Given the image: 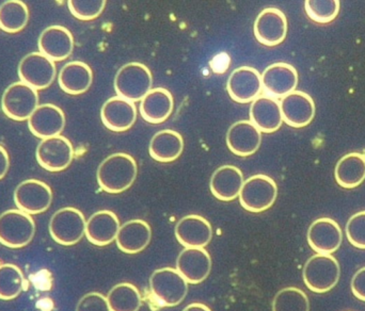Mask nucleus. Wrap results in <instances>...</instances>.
Here are the masks:
<instances>
[{"label":"nucleus","instance_id":"nucleus-1","mask_svg":"<svg viewBox=\"0 0 365 311\" xmlns=\"http://www.w3.org/2000/svg\"><path fill=\"white\" fill-rule=\"evenodd\" d=\"M137 174L138 167L134 157L117 153L107 157L101 163L96 178L103 191L110 194H119L132 186Z\"/></svg>","mask_w":365,"mask_h":311},{"label":"nucleus","instance_id":"nucleus-2","mask_svg":"<svg viewBox=\"0 0 365 311\" xmlns=\"http://www.w3.org/2000/svg\"><path fill=\"white\" fill-rule=\"evenodd\" d=\"M153 76L147 65L140 62H130L118 70L115 77L117 96L130 102H141L152 90Z\"/></svg>","mask_w":365,"mask_h":311},{"label":"nucleus","instance_id":"nucleus-3","mask_svg":"<svg viewBox=\"0 0 365 311\" xmlns=\"http://www.w3.org/2000/svg\"><path fill=\"white\" fill-rule=\"evenodd\" d=\"M341 268L332 255L317 254L311 257L302 271L304 284L315 293H326L340 280Z\"/></svg>","mask_w":365,"mask_h":311},{"label":"nucleus","instance_id":"nucleus-4","mask_svg":"<svg viewBox=\"0 0 365 311\" xmlns=\"http://www.w3.org/2000/svg\"><path fill=\"white\" fill-rule=\"evenodd\" d=\"M36 233V223L30 214L10 209L0 214V244L10 248L28 246Z\"/></svg>","mask_w":365,"mask_h":311},{"label":"nucleus","instance_id":"nucleus-5","mask_svg":"<svg viewBox=\"0 0 365 311\" xmlns=\"http://www.w3.org/2000/svg\"><path fill=\"white\" fill-rule=\"evenodd\" d=\"M150 289L160 305L175 307L180 305L186 297L188 283L177 269L163 268L152 274Z\"/></svg>","mask_w":365,"mask_h":311},{"label":"nucleus","instance_id":"nucleus-6","mask_svg":"<svg viewBox=\"0 0 365 311\" xmlns=\"http://www.w3.org/2000/svg\"><path fill=\"white\" fill-rule=\"evenodd\" d=\"M278 196L276 181L264 174L251 176L242 184L240 193V205L253 214L269 209Z\"/></svg>","mask_w":365,"mask_h":311},{"label":"nucleus","instance_id":"nucleus-7","mask_svg":"<svg viewBox=\"0 0 365 311\" xmlns=\"http://www.w3.org/2000/svg\"><path fill=\"white\" fill-rule=\"evenodd\" d=\"M86 224L87 221L81 210L73 207L61 208L49 221V233L61 246H74L86 235Z\"/></svg>","mask_w":365,"mask_h":311},{"label":"nucleus","instance_id":"nucleus-8","mask_svg":"<svg viewBox=\"0 0 365 311\" xmlns=\"http://www.w3.org/2000/svg\"><path fill=\"white\" fill-rule=\"evenodd\" d=\"M38 107V93L36 89L19 81L6 88L2 94L1 109L9 119L26 121Z\"/></svg>","mask_w":365,"mask_h":311},{"label":"nucleus","instance_id":"nucleus-9","mask_svg":"<svg viewBox=\"0 0 365 311\" xmlns=\"http://www.w3.org/2000/svg\"><path fill=\"white\" fill-rule=\"evenodd\" d=\"M57 74L55 62L41 53H28L19 64V76L21 83L36 91L47 89Z\"/></svg>","mask_w":365,"mask_h":311},{"label":"nucleus","instance_id":"nucleus-10","mask_svg":"<svg viewBox=\"0 0 365 311\" xmlns=\"http://www.w3.org/2000/svg\"><path fill=\"white\" fill-rule=\"evenodd\" d=\"M53 201L51 186L38 179L21 182L14 191V203L17 209L25 214H38L48 210Z\"/></svg>","mask_w":365,"mask_h":311},{"label":"nucleus","instance_id":"nucleus-11","mask_svg":"<svg viewBox=\"0 0 365 311\" xmlns=\"http://www.w3.org/2000/svg\"><path fill=\"white\" fill-rule=\"evenodd\" d=\"M38 164L49 172H61L70 167L74 159V147L66 137L45 139L36 147Z\"/></svg>","mask_w":365,"mask_h":311},{"label":"nucleus","instance_id":"nucleus-12","mask_svg":"<svg viewBox=\"0 0 365 311\" xmlns=\"http://www.w3.org/2000/svg\"><path fill=\"white\" fill-rule=\"evenodd\" d=\"M227 90L230 97L240 104H248L261 95V74L251 66L236 68L227 79Z\"/></svg>","mask_w":365,"mask_h":311},{"label":"nucleus","instance_id":"nucleus-13","mask_svg":"<svg viewBox=\"0 0 365 311\" xmlns=\"http://www.w3.org/2000/svg\"><path fill=\"white\" fill-rule=\"evenodd\" d=\"M262 88L266 95L274 98H283L296 91L298 73L289 63H274L265 68L261 74Z\"/></svg>","mask_w":365,"mask_h":311},{"label":"nucleus","instance_id":"nucleus-14","mask_svg":"<svg viewBox=\"0 0 365 311\" xmlns=\"http://www.w3.org/2000/svg\"><path fill=\"white\" fill-rule=\"evenodd\" d=\"M255 36L265 46H277L287 38V19L284 13L277 8H266L255 21Z\"/></svg>","mask_w":365,"mask_h":311},{"label":"nucleus","instance_id":"nucleus-15","mask_svg":"<svg viewBox=\"0 0 365 311\" xmlns=\"http://www.w3.org/2000/svg\"><path fill=\"white\" fill-rule=\"evenodd\" d=\"M308 243L317 254L331 255L340 248L343 241L340 225L330 218H317L308 231Z\"/></svg>","mask_w":365,"mask_h":311},{"label":"nucleus","instance_id":"nucleus-16","mask_svg":"<svg viewBox=\"0 0 365 311\" xmlns=\"http://www.w3.org/2000/svg\"><path fill=\"white\" fill-rule=\"evenodd\" d=\"M30 132L36 138L60 136L66 127V115L61 108L53 104L40 105L28 119Z\"/></svg>","mask_w":365,"mask_h":311},{"label":"nucleus","instance_id":"nucleus-17","mask_svg":"<svg viewBox=\"0 0 365 311\" xmlns=\"http://www.w3.org/2000/svg\"><path fill=\"white\" fill-rule=\"evenodd\" d=\"M283 122L294 128L306 127L315 117V104L309 94L294 91L281 98Z\"/></svg>","mask_w":365,"mask_h":311},{"label":"nucleus","instance_id":"nucleus-18","mask_svg":"<svg viewBox=\"0 0 365 311\" xmlns=\"http://www.w3.org/2000/svg\"><path fill=\"white\" fill-rule=\"evenodd\" d=\"M38 46L40 53L51 61H63L74 51V38L68 28L63 26H51L41 33Z\"/></svg>","mask_w":365,"mask_h":311},{"label":"nucleus","instance_id":"nucleus-19","mask_svg":"<svg viewBox=\"0 0 365 311\" xmlns=\"http://www.w3.org/2000/svg\"><path fill=\"white\" fill-rule=\"evenodd\" d=\"M212 258L203 248H185L177 259V270L188 284L197 285L208 278Z\"/></svg>","mask_w":365,"mask_h":311},{"label":"nucleus","instance_id":"nucleus-20","mask_svg":"<svg viewBox=\"0 0 365 311\" xmlns=\"http://www.w3.org/2000/svg\"><path fill=\"white\" fill-rule=\"evenodd\" d=\"M101 117L103 124L111 132H126L136 122V105L125 98L113 96L103 105Z\"/></svg>","mask_w":365,"mask_h":311},{"label":"nucleus","instance_id":"nucleus-21","mask_svg":"<svg viewBox=\"0 0 365 311\" xmlns=\"http://www.w3.org/2000/svg\"><path fill=\"white\" fill-rule=\"evenodd\" d=\"M262 132L250 121L234 123L227 130V145L234 155L249 157L261 147Z\"/></svg>","mask_w":365,"mask_h":311},{"label":"nucleus","instance_id":"nucleus-22","mask_svg":"<svg viewBox=\"0 0 365 311\" xmlns=\"http://www.w3.org/2000/svg\"><path fill=\"white\" fill-rule=\"evenodd\" d=\"M175 237L185 248H204L212 238L210 223L197 214L184 216L175 226Z\"/></svg>","mask_w":365,"mask_h":311},{"label":"nucleus","instance_id":"nucleus-23","mask_svg":"<svg viewBox=\"0 0 365 311\" xmlns=\"http://www.w3.org/2000/svg\"><path fill=\"white\" fill-rule=\"evenodd\" d=\"M250 122L264 134H272L283 123L280 102L268 95H259L251 102Z\"/></svg>","mask_w":365,"mask_h":311},{"label":"nucleus","instance_id":"nucleus-24","mask_svg":"<svg viewBox=\"0 0 365 311\" xmlns=\"http://www.w3.org/2000/svg\"><path fill=\"white\" fill-rule=\"evenodd\" d=\"M120 221L110 210H101L90 216L86 224V237L94 246H105L113 243L119 233Z\"/></svg>","mask_w":365,"mask_h":311},{"label":"nucleus","instance_id":"nucleus-25","mask_svg":"<svg viewBox=\"0 0 365 311\" xmlns=\"http://www.w3.org/2000/svg\"><path fill=\"white\" fill-rule=\"evenodd\" d=\"M244 182V174L238 167L222 165L212 174L210 188L219 201H231L240 196Z\"/></svg>","mask_w":365,"mask_h":311},{"label":"nucleus","instance_id":"nucleus-26","mask_svg":"<svg viewBox=\"0 0 365 311\" xmlns=\"http://www.w3.org/2000/svg\"><path fill=\"white\" fill-rule=\"evenodd\" d=\"M175 100L173 94L164 88L152 89L140 102V115L151 124L164 123L173 113Z\"/></svg>","mask_w":365,"mask_h":311},{"label":"nucleus","instance_id":"nucleus-27","mask_svg":"<svg viewBox=\"0 0 365 311\" xmlns=\"http://www.w3.org/2000/svg\"><path fill=\"white\" fill-rule=\"evenodd\" d=\"M151 238V227L145 221L132 220L120 227L115 242L122 252L138 254L149 246Z\"/></svg>","mask_w":365,"mask_h":311},{"label":"nucleus","instance_id":"nucleus-28","mask_svg":"<svg viewBox=\"0 0 365 311\" xmlns=\"http://www.w3.org/2000/svg\"><path fill=\"white\" fill-rule=\"evenodd\" d=\"M58 83L62 91L70 95L86 93L93 83V73L85 62L72 61L60 70Z\"/></svg>","mask_w":365,"mask_h":311},{"label":"nucleus","instance_id":"nucleus-29","mask_svg":"<svg viewBox=\"0 0 365 311\" xmlns=\"http://www.w3.org/2000/svg\"><path fill=\"white\" fill-rule=\"evenodd\" d=\"M182 151L184 140L181 134L175 130H160L150 142V156L158 162H173L182 155Z\"/></svg>","mask_w":365,"mask_h":311},{"label":"nucleus","instance_id":"nucleus-30","mask_svg":"<svg viewBox=\"0 0 365 311\" xmlns=\"http://www.w3.org/2000/svg\"><path fill=\"white\" fill-rule=\"evenodd\" d=\"M334 176L342 188L360 186L365 180V154L349 153L342 157L336 163Z\"/></svg>","mask_w":365,"mask_h":311},{"label":"nucleus","instance_id":"nucleus-31","mask_svg":"<svg viewBox=\"0 0 365 311\" xmlns=\"http://www.w3.org/2000/svg\"><path fill=\"white\" fill-rule=\"evenodd\" d=\"M106 299L110 311H138L143 305L140 291L128 283L115 285Z\"/></svg>","mask_w":365,"mask_h":311},{"label":"nucleus","instance_id":"nucleus-32","mask_svg":"<svg viewBox=\"0 0 365 311\" xmlns=\"http://www.w3.org/2000/svg\"><path fill=\"white\" fill-rule=\"evenodd\" d=\"M29 10L19 0H9L0 6V29L8 33H16L27 26Z\"/></svg>","mask_w":365,"mask_h":311},{"label":"nucleus","instance_id":"nucleus-33","mask_svg":"<svg viewBox=\"0 0 365 311\" xmlns=\"http://www.w3.org/2000/svg\"><path fill=\"white\" fill-rule=\"evenodd\" d=\"M24 284V274L19 267L11 263L0 265V300L10 301L19 297Z\"/></svg>","mask_w":365,"mask_h":311},{"label":"nucleus","instance_id":"nucleus-34","mask_svg":"<svg viewBox=\"0 0 365 311\" xmlns=\"http://www.w3.org/2000/svg\"><path fill=\"white\" fill-rule=\"evenodd\" d=\"M272 311H310V301L302 289L287 287L277 293Z\"/></svg>","mask_w":365,"mask_h":311},{"label":"nucleus","instance_id":"nucleus-35","mask_svg":"<svg viewBox=\"0 0 365 311\" xmlns=\"http://www.w3.org/2000/svg\"><path fill=\"white\" fill-rule=\"evenodd\" d=\"M307 14L312 21L328 23L334 21L340 12L339 0H307L304 2Z\"/></svg>","mask_w":365,"mask_h":311},{"label":"nucleus","instance_id":"nucleus-36","mask_svg":"<svg viewBox=\"0 0 365 311\" xmlns=\"http://www.w3.org/2000/svg\"><path fill=\"white\" fill-rule=\"evenodd\" d=\"M73 16L81 21H92L100 16L106 6L105 0H70L68 2Z\"/></svg>","mask_w":365,"mask_h":311},{"label":"nucleus","instance_id":"nucleus-37","mask_svg":"<svg viewBox=\"0 0 365 311\" xmlns=\"http://www.w3.org/2000/svg\"><path fill=\"white\" fill-rule=\"evenodd\" d=\"M345 231L351 246L360 250H365V210L354 214L349 218Z\"/></svg>","mask_w":365,"mask_h":311},{"label":"nucleus","instance_id":"nucleus-38","mask_svg":"<svg viewBox=\"0 0 365 311\" xmlns=\"http://www.w3.org/2000/svg\"><path fill=\"white\" fill-rule=\"evenodd\" d=\"M76 311H110V310L105 295L98 292H90L79 300Z\"/></svg>","mask_w":365,"mask_h":311},{"label":"nucleus","instance_id":"nucleus-39","mask_svg":"<svg viewBox=\"0 0 365 311\" xmlns=\"http://www.w3.org/2000/svg\"><path fill=\"white\" fill-rule=\"evenodd\" d=\"M351 287L354 295L360 301L365 302V267L356 272Z\"/></svg>","mask_w":365,"mask_h":311},{"label":"nucleus","instance_id":"nucleus-40","mask_svg":"<svg viewBox=\"0 0 365 311\" xmlns=\"http://www.w3.org/2000/svg\"><path fill=\"white\" fill-rule=\"evenodd\" d=\"M230 64H231V58L229 57L227 53H221L215 56L214 59L210 61V68L217 74H223V73L227 72Z\"/></svg>","mask_w":365,"mask_h":311},{"label":"nucleus","instance_id":"nucleus-41","mask_svg":"<svg viewBox=\"0 0 365 311\" xmlns=\"http://www.w3.org/2000/svg\"><path fill=\"white\" fill-rule=\"evenodd\" d=\"M9 167H10V157L6 149L0 145V179L6 175Z\"/></svg>","mask_w":365,"mask_h":311},{"label":"nucleus","instance_id":"nucleus-42","mask_svg":"<svg viewBox=\"0 0 365 311\" xmlns=\"http://www.w3.org/2000/svg\"><path fill=\"white\" fill-rule=\"evenodd\" d=\"M182 311H212L208 306L201 303H192L186 306Z\"/></svg>","mask_w":365,"mask_h":311}]
</instances>
